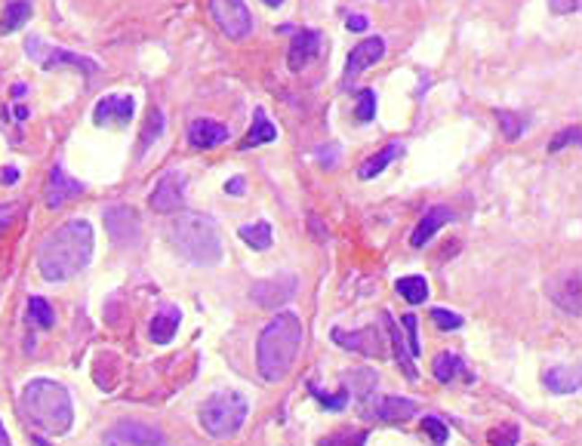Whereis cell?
Listing matches in <instances>:
<instances>
[{
  "label": "cell",
  "mask_w": 582,
  "mask_h": 446,
  "mask_svg": "<svg viewBox=\"0 0 582 446\" xmlns=\"http://www.w3.org/2000/svg\"><path fill=\"white\" fill-rule=\"evenodd\" d=\"M93 258V225L86 219H71L43 237L38 247V271L49 284H62L90 265Z\"/></svg>",
  "instance_id": "6da1fadb"
},
{
  "label": "cell",
  "mask_w": 582,
  "mask_h": 446,
  "mask_svg": "<svg viewBox=\"0 0 582 446\" xmlns=\"http://www.w3.org/2000/svg\"><path fill=\"white\" fill-rule=\"evenodd\" d=\"M19 407L22 415L43 434H68L71 422H75V404H71L68 388L53 379H31L22 388Z\"/></svg>",
  "instance_id": "7a4b0ae2"
},
{
  "label": "cell",
  "mask_w": 582,
  "mask_h": 446,
  "mask_svg": "<svg viewBox=\"0 0 582 446\" xmlns=\"http://www.w3.org/2000/svg\"><path fill=\"white\" fill-rule=\"evenodd\" d=\"M302 348V323L296 314L284 311L278 314L269 327L262 329L256 345V363L265 382H280L296 363V354Z\"/></svg>",
  "instance_id": "3957f363"
},
{
  "label": "cell",
  "mask_w": 582,
  "mask_h": 446,
  "mask_svg": "<svg viewBox=\"0 0 582 446\" xmlns=\"http://www.w3.org/2000/svg\"><path fill=\"white\" fill-rule=\"evenodd\" d=\"M167 240L182 258L194 265H219L222 262V234L213 215L204 213H179L167 225Z\"/></svg>",
  "instance_id": "277c9868"
},
{
  "label": "cell",
  "mask_w": 582,
  "mask_h": 446,
  "mask_svg": "<svg viewBox=\"0 0 582 446\" xmlns=\"http://www.w3.org/2000/svg\"><path fill=\"white\" fill-rule=\"evenodd\" d=\"M247 413H250V404L243 394L237 391H225V394H213L204 407H200L198 419H200V428L207 431L210 437H234L237 431L243 428L247 422Z\"/></svg>",
  "instance_id": "5b68a950"
},
{
  "label": "cell",
  "mask_w": 582,
  "mask_h": 446,
  "mask_svg": "<svg viewBox=\"0 0 582 446\" xmlns=\"http://www.w3.org/2000/svg\"><path fill=\"white\" fill-rule=\"evenodd\" d=\"M25 49H28V59L38 62L43 71L77 68V71H84V74H90V77L99 74V62H93L90 56L71 53V49H65V47H49V43H43L40 38H28Z\"/></svg>",
  "instance_id": "8992f818"
},
{
  "label": "cell",
  "mask_w": 582,
  "mask_h": 446,
  "mask_svg": "<svg viewBox=\"0 0 582 446\" xmlns=\"http://www.w3.org/2000/svg\"><path fill=\"white\" fill-rule=\"evenodd\" d=\"M210 13L228 40H243L253 34V13L243 0H210Z\"/></svg>",
  "instance_id": "52a82bcc"
},
{
  "label": "cell",
  "mask_w": 582,
  "mask_h": 446,
  "mask_svg": "<svg viewBox=\"0 0 582 446\" xmlns=\"http://www.w3.org/2000/svg\"><path fill=\"white\" fill-rule=\"evenodd\" d=\"M105 232L111 237L114 247L120 249H129V247H139L142 243V222H139V213L133 206H108L105 210Z\"/></svg>",
  "instance_id": "ba28073f"
},
{
  "label": "cell",
  "mask_w": 582,
  "mask_h": 446,
  "mask_svg": "<svg viewBox=\"0 0 582 446\" xmlns=\"http://www.w3.org/2000/svg\"><path fill=\"white\" fill-rule=\"evenodd\" d=\"M105 446H170L167 434L146 422H118L105 431Z\"/></svg>",
  "instance_id": "9c48e42d"
},
{
  "label": "cell",
  "mask_w": 582,
  "mask_h": 446,
  "mask_svg": "<svg viewBox=\"0 0 582 446\" xmlns=\"http://www.w3.org/2000/svg\"><path fill=\"white\" fill-rule=\"evenodd\" d=\"M299 290V280L296 275H278V277H269V280H259L250 290V299L256 302L259 308H280L287 305Z\"/></svg>",
  "instance_id": "30bf717a"
},
{
  "label": "cell",
  "mask_w": 582,
  "mask_h": 446,
  "mask_svg": "<svg viewBox=\"0 0 582 446\" xmlns=\"http://www.w3.org/2000/svg\"><path fill=\"white\" fill-rule=\"evenodd\" d=\"M333 342L342 345L345 351H357V354H364V357H373V361L385 357V336L379 327L351 329V333H345V329H333Z\"/></svg>",
  "instance_id": "8fae6325"
},
{
  "label": "cell",
  "mask_w": 582,
  "mask_h": 446,
  "mask_svg": "<svg viewBox=\"0 0 582 446\" xmlns=\"http://www.w3.org/2000/svg\"><path fill=\"white\" fill-rule=\"evenodd\" d=\"M419 413V407L407 398H394V394H385V398H373V407H361L364 419H376L385 422V425H404L413 415Z\"/></svg>",
  "instance_id": "7c38bea8"
},
{
  "label": "cell",
  "mask_w": 582,
  "mask_h": 446,
  "mask_svg": "<svg viewBox=\"0 0 582 446\" xmlns=\"http://www.w3.org/2000/svg\"><path fill=\"white\" fill-rule=\"evenodd\" d=\"M383 56H385V40L383 38H366V40L357 43V47L348 53V59H345L342 90H348V86L361 77V71H366L370 65L383 62Z\"/></svg>",
  "instance_id": "4fadbf2b"
},
{
  "label": "cell",
  "mask_w": 582,
  "mask_h": 446,
  "mask_svg": "<svg viewBox=\"0 0 582 446\" xmlns=\"http://www.w3.org/2000/svg\"><path fill=\"white\" fill-rule=\"evenodd\" d=\"M185 185H189V176L185 172H167V176H161V182L154 185V191H151L148 204L154 213H179V206H182L185 200Z\"/></svg>",
  "instance_id": "5bb4252c"
},
{
  "label": "cell",
  "mask_w": 582,
  "mask_h": 446,
  "mask_svg": "<svg viewBox=\"0 0 582 446\" xmlns=\"http://www.w3.org/2000/svg\"><path fill=\"white\" fill-rule=\"evenodd\" d=\"M323 49V34L314 31V28H302V31H293V40H290V49H287V65L290 71H305L308 65L321 56Z\"/></svg>",
  "instance_id": "9a60e30c"
},
{
  "label": "cell",
  "mask_w": 582,
  "mask_h": 446,
  "mask_svg": "<svg viewBox=\"0 0 582 446\" xmlns=\"http://www.w3.org/2000/svg\"><path fill=\"white\" fill-rule=\"evenodd\" d=\"M136 114L133 96H105L93 108V124L96 127H127Z\"/></svg>",
  "instance_id": "2e32d148"
},
{
  "label": "cell",
  "mask_w": 582,
  "mask_h": 446,
  "mask_svg": "<svg viewBox=\"0 0 582 446\" xmlns=\"http://www.w3.org/2000/svg\"><path fill=\"white\" fill-rule=\"evenodd\" d=\"M84 191H86L84 182L71 179L62 167H53V170H49V179H47L43 200H47V210H62L71 197H77V194H84Z\"/></svg>",
  "instance_id": "e0dca14e"
},
{
  "label": "cell",
  "mask_w": 582,
  "mask_h": 446,
  "mask_svg": "<svg viewBox=\"0 0 582 446\" xmlns=\"http://www.w3.org/2000/svg\"><path fill=\"white\" fill-rule=\"evenodd\" d=\"M549 296L560 308V311L579 318V311H582V305H579V271L577 268L560 271V275L549 284Z\"/></svg>",
  "instance_id": "ac0fdd59"
},
{
  "label": "cell",
  "mask_w": 582,
  "mask_h": 446,
  "mask_svg": "<svg viewBox=\"0 0 582 446\" xmlns=\"http://www.w3.org/2000/svg\"><path fill=\"white\" fill-rule=\"evenodd\" d=\"M228 127L219 124L213 118H198L194 124L189 127V145L198 148V151H207V148H216L222 142H228Z\"/></svg>",
  "instance_id": "d6986e66"
},
{
  "label": "cell",
  "mask_w": 582,
  "mask_h": 446,
  "mask_svg": "<svg viewBox=\"0 0 582 446\" xmlns=\"http://www.w3.org/2000/svg\"><path fill=\"white\" fill-rule=\"evenodd\" d=\"M453 219H456V213H453L450 206H431V210L426 213V219L416 225L413 234H410V243H413V247H426L431 237L441 232L444 225H450Z\"/></svg>",
  "instance_id": "ffe728a7"
},
{
  "label": "cell",
  "mask_w": 582,
  "mask_h": 446,
  "mask_svg": "<svg viewBox=\"0 0 582 446\" xmlns=\"http://www.w3.org/2000/svg\"><path fill=\"white\" fill-rule=\"evenodd\" d=\"M278 139V127L269 120V114L262 111V108H256L253 111V127H250V133L243 136V142L237 145V151H253L259 145H269V142Z\"/></svg>",
  "instance_id": "44dd1931"
},
{
  "label": "cell",
  "mask_w": 582,
  "mask_h": 446,
  "mask_svg": "<svg viewBox=\"0 0 582 446\" xmlns=\"http://www.w3.org/2000/svg\"><path fill=\"white\" fill-rule=\"evenodd\" d=\"M542 385L551 394H577L582 379H579V370H573V366H551V370L542 372Z\"/></svg>",
  "instance_id": "7402d4cb"
},
{
  "label": "cell",
  "mask_w": 582,
  "mask_h": 446,
  "mask_svg": "<svg viewBox=\"0 0 582 446\" xmlns=\"http://www.w3.org/2000/svg\"><path fill=\"white\" fill-rule=\"evenodd\" d=\"M383 320L388 323V336H392V348H394V357H398L401 370H404V376L410 379V382H416V379H419V372H416L413 354H410L404 336H401V323H394V318L388 311H383Z\"/></svg>",
  "instance_id": "603a6c76"
},
{
  "label": "cell",
  "mask_w": 582,
  "mask_h": 446,
  "mask_svg": "<svg viewBox=\"0 0 582 446\" xmlns=\"http://www.w3.org/2000/svg\"><path fill=\"white\" fill-rule=\"evenodd\" d=\"M376 382H379V376H376V372H370V370H348L342 376V388L348 391V398L357 400V404H364V400L373 398Z\"/></svg>",
  "instance_id": "cb8c5ba5"
},
{
  "label": "cell",
  "mask_w": 582,
  "mask_h": 446,
  "mask_svg": "<svg viewBox=\"0 0 582 446\" xmlns=\"http://www.w3.org/2000/svg\"><path fill=\"white\" fill-rule=\"evenodd\" d=\"M431 372H435V379H437V382H444V385L453 382V379H459V376H465L469 382L474 379L472 372L465 370V361H463V357H459V354H450V351H447V354H437V357H435V363H431Z\"/></svg>",
  "instance_id": "d4e9b609"
},
{
  "label": "cell",
  "mask_w": 582,
  "mask_h": 446,
  "mask_svg": "<svg viewBox=\"0 0 582 446\" xmlns=\"http://www.w3.org/2000/svg\"><path fill=\"white\" fill-rule=\"evenodd\" d=\"M398 154H404V145H398V142H392V145H385L383 151H379V154H373L370 161H364V163H361V170H357V179H364V182H370V179L383 176V172L388 170V163H392Z\"/></svg>",
  "instance_id": "484cf974"
},
{
  "label": "cell",
  "mask_w": 582,
  "mask_h": 446,
  "mask_svg": "<svg viewBox=\"0 0 582 446\" xmlns=\"http://www.w3.org/2000/svg\"><path fill=\"white\" fill-rule=\"evenodd\" d=\"M179 311L176 308H163L161 314H154V320H151V342H157V345H170L172 342V336H176V329H179Z\"/></svg>",
  "instance_id": "4316f807"
},
{
  "label": "cell",
  "mask_w": 582,
  "mask_h": 446,
  "mask_svg": "<svg viewBox=\"0 0 582 446\" xmlns=\"http://www.w3.org/2000/svg\"><path fill=\"white\" fill-rule=\"evenodd\" d=\"M28 19H31V4L28 0H10L4 16H0V34H16Z\"/></svg>",
  "instance_id": "83f0119b"
},
{
  "label": "cell",
  "mask_w": 582,
  "mask_h": 446,
  "mask_svg": "<svg viewBox=\"0 0 582 446\" xmlns=\"http://www.w3.org/2000/svg\"><path fill=\"white\" fill-rule=\"evenodd\" d=\"M237 234H241V240L247 243V247H253L259 249V253H265V249L271 247V225L265 219H259V222H250V225H241L237 228Z\"/></svg>",
  "instance_id": "f1b7e54d"
},
{
  "label": "cell",
  "mask_w": 582,
  "mask_h": 446,
  "mask_svg": "<svg viewBox=\"0 0 582 446\" xmlns=\"http://www.w3.org/2000/svg\"><path fill=\"white\" fill-rule=\"evenodd\" d=\"M394 290H398L410 305H422V302L428 299V280L419 275H410V277H401L398 284H394Z\"/></svg>",
  "instance_id": "f546056e"
},
{
  "label": "cell",
  "mask_w": 582,
  "mask_h": 446,
  "mask_svg": "<svg viewBox=\"0 0 582 446\" xmlns=\"http://www.w3.org/2000/svg\"><path fill=\"white\" fill-rule=\"evenodd\" d=\"M161 136H163V111L161 108H151L146 118V129H142V139H139V157L146 154L151 142H157Z\"/></svg>",
  "instance_id": "4dcf8cb0"
},
{
  "label": "cell",
  "mask_w": 582,
  "mask_h": 446,
  "mask_svg": "<svg viewBox=\"0 0 582 446\" xmlns=\"http://www.w3.org/2000/svg\"><path fill=\"white\" fill-rule=\"evenodd\" d=\"M496 120H499V127H502V136H506L508 142H515V139H521L524 136V129H527V124H524V118L521 114H515V111H506V108H496Z\"/></svg>",
  "instance_id": "1f68e13d"
},
{
  "label": "cell",
  "mask_w": 582,
  "mask_h": 446,
  "mask_svg": "<svg viewBox=\"0 0 582 446\" xmlns=\"http://www.w3.org/2000/svg\"><path fill=\"white\" fill-rule=\"evenodd\" d=\"M28 318H31V323H38L40 329H49V327L56 323L53 308H49V302L40 299V296H31V299H28Z\"/></svg>",
  "instance_id": "d6a6232c"
},
{
  "label": "cell",
  "mask_w": 582,
  "mask_h": 446,
  "mask_svg": "<svg viewBox=\"0 0 582 446\" xmlns=\"http://www.w3.org/2000/svg\"><path fill=\"white\" fill-rule=\"evenodd\" d=\"M366 431L361 428H342V431H336V434H327V437H321V443L318 446H364L366 443Z\"/></svg>",
  "instance_id": "836d02e7"
},
{
  "label": "cell",
  "mask_w": 582,
  "mask_h": 446,
  "mask_svg": "<svg viewBox=\"0 0 582 446\" xmlns=\"http://www.w3.org/2000/svg\"><path fill=\"white\" fill-rule=\"evenodd\" d=\"M308 391H312L314 400H318L323 409H330V413H342V409L348 407V391H345V388H342V391H336V394H327V391H321L314 382H308Z\"/></svg>",
  "instance_id": "e575fe53"
},
{
  "label": "cell",
  "mask_w": 582,
  "mask_h": 446,
  "mask_svg": "<svg viewBox=\"0 0 582 446\" xmlns=\"http://www.w3.org/2000/svg\"><path fill=\"white\" fill-rule=\"evenodd\" d=\"M355 118L361 120V124H370V120L376 118V90H361V92H357Z\"/></svg>",
  "instance_id": "d590c367"
},
{
  "label": "cell",
  "mask_w": 582,
  "mask_h": 446,
  "mask_svg": "<svg viewBox=\"0 0 582 446\" xmlns=\"http://www.w3.org/2000/svg\"><path fill=\"white\" fill-rule=\"evenodd\" d=\"M487 441H490V446H517L521 431H517V425H499L487 434Z\"/></svg>",
  "instance_id": "8d00e7d4"
},
{
  "label": "cell",
  "mask_w": 582,
  "mask_h": 446,
  "mask_svg": "<svg viewBox=\"0 0 582 446\" xmlns=\"http://www.w3.org/2000/svg\"><path fill=\"white\" fill-rule=\"evenodd\" d=\"M579 136H582V129H579V127H567V129H560V133L555 136V139L549 142V154H558V151H564L567 145H579Z\"/></svg>",
  "instance_id": "74e56055"
},
{
  "label": "cell",
  "mask_w": 582,
  "mask_h": 446,
  "mask_svg": "<svg viewBox=\"0 0 582 446\" xmlns=\"http://www.w3.org/2000/svg\"><path fill=\"white\" fill-rule=\"evenodd\" d=\"M404 329H407V348H410V354L413 357H419L422 354V348H419V320H416V314H407L404 320Z\"/></svg>",
  "instance_id": "f35d334b"
},
{
  "label": "cell",
  "mask_w": 582,
  "mask_h": 446,
  "mask_svg": "<svg viewBox=\"0 0 582 446\" xmlns=\"http://www.w3.org/2000/svg\"><path fill=\"white\" fill-rule=\"evenodd\" d=\"M422 428L428 431V437L435 441V446H444V443H447V434H450V431H447V425H444L441 419H437V415H426V419H422Z\"/></svg>",
  "instance_id": "ab89813d"
},
{
  "label": "cell",
  "mask_w": 582,
  "mask_h": 446,
  "mask_svg": "<svg viewBox=\"0 0 582 446\" xmlns=\"http://www.w3.org/2000/svg\"><path fill=\"white\" fill-rule=\"evenodd\" d=\"M431 323H437V329H459L463 318L447 311V308H431Z\"/></svg>",
  "instance_id": "60d3db41"
},
{
  "label": "cell",
  "mask_w": 582,
  "mask_h": 446,
  "mask_svg": "<svg viewBox=\"0 0 582 446\" xmlns=\"http://www.w3.org/2000/svg\"><path fill=\"white\" fill-rule=\"evenodd\" d=\"M579 4L582 0H549V10L555 16H570V13H579Z\"/></svg>",
  "instance_id": "b9f144b4"
},
{
  "label": "cell",
  "mask_w": 582,
  "mask_h": 446,
  "mask_svg": "<svg viewBox=\"0 0 582 446\" xmlns=\"http://www.w3.org/2000/svg\"><path fill=\"white\" fill-rule=\"evenodd\" d=\"M345 28H348V31H355V34H361V31L370 28V22H366V16H348V19H345Z\"/></svg>",
  "instance_id": "7bdbcfd3"
},
{
  "label": "cell",
  "mask_w": 582,
  "mask_h": 446,
  "mask_svg": "<svg viewBox=\"0 0 582 446\" xmlns=\"http://www.w3.org/2000/svg\"><path fill=\"white\" fill-rule=\"evenodd\" d=\"M0 182H4V185H16L19 182V170L16 167L4 170V172H0Z\"/></svg>",
  "instance_id": "ee69618b"
},
{
  "label": "cell",
  "mask_w": 582,
  "mask_h": 446,
  "mask_svg": "<svg viewBox=\"0 0 582 446\" xmlns=\"http://www.w3.org/2000/svg\"><path fill=\"white\" fill-rule=\"evenodd\" d=\"M225 191H228V194H234V197H237V194H243V179H241V176H234L232 182H225Z\"/></svg>",
  "instance_id": "f6af8a7d"
},
{
  "label": "cell",
  "mask_w": 582,
  "mask_h": 446,
  "mask_svg": "<svg viewBox=\"0 0 582 446\" xmlns=\"http://www.w3.org/2000/svg\"><path fill=\"white\" fill-rule=\"evenodd\" d=\"M13 222V210H6V206H0V232H6V225Z\"/></svg>",
  "instance_id": "bcb514c9"
},
{
  "label": "cell",
  "mask_w": 582,
  "mask_h": 446,
  "mask_svg": "<svg viewBox=\"0 0 582 446\" xmlns=\"http://www.w3.org/2000/svg\"><path fill=\"white\" fill-rule=\"evenodd\" d=\"M0 446H13L10 434H6V428H4V422H0Z\"/></svg>",
  "instance_id": "7dc6e473"
},
{
  "label": "cell",
  "mask_w": 582,
  "mask_h": 446,
  "mask_svg": "<svg viewBox=\"0 0 582 446\" xmlns=\"http://www.w3.org/2000/svg\"><path fill=\"white\" fill-rule=\"evenodd\" d=\"M13 118H16V120H19V124H22V120H25V118H28V108H25V105H19V108H16V111H13Z\"/></svg>",
  "instance_id": "c3c4849f"
},
{
  "label": "cell",
  "mask_w": 582,
  "mask_h": 446,
  "mask_svg": "<svg viewBox=\"0 0 582 446\" xmlns=\"http://www.w3.org/2000/svg\"><path fill=\"white\" fill-rule=\"evenodd\" d=\"M31 443H34V446H49L47 437H40V434H34V437H31Z\"/></svg>",
  "instance_id": "681fc988"
},
{
  "label": "cell",
  "mask_w": 582,
  "mask_h": 446,
  "mask_svg": "<svg viewBox=\"0 0 582 446\" xmlns=\"http://www.w3.org/2000/svg\"><path fill=\"white\" fill-rule=\"evenodd\" d=\"M13 96H16V99H19V96H25V86H22V83L13 86Z\"/></svg>",
  "instance_id": "f907efd6"
},
{
  "label": "cell",
  "mask_w": 582,
  "mask_h": 446,
  "mask_svg": "<svg viewBox=\"0 0 582 446\" xmlns=\"http://www.w3.org/2000/svg\"><path fill=\"white\" fill-rule=\"evenodd\" d=\"M262 4H269V6H280L284 0H262Z\"/></svg>",
  "instance_id": "816d5d0a"
}]
</instances>
